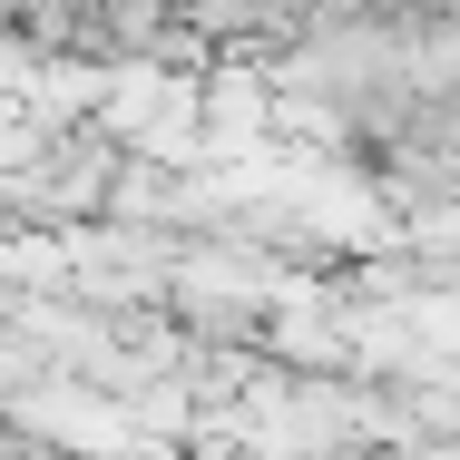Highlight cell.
Wrapping results in <instances>:
<instances>
[]
</instances>
